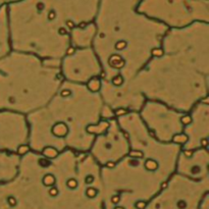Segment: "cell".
I'll return each instance as SVG.
<instances>
[{
  "label": "cell",
  "mask_w": 209,
  "mask_h": 209,
  "mask_svg": "<svg viewBox=\"0 0 209 209\" xmlns=\"http://www.w3.org/2000/svg\"><path fill=\"white\" fill-rule=\"evenodd\" d=\"M141 0H100L92 46L100 65V95L114 115L139 112L145 101L131 82L161 47L167 29L138 11Z\"/></svg>",
  "instance_id": "cell-1"
},
{
  "label": "cell",
  "mask_w": 209,
  "mask_h": 209,
  "mask_svg": "<svg viewBox=\"0 0 209 209\" xmlns=\"http://www.w3.org/2000/svg\"><path fill=\"white\" fill-rule=\"evenodd\" d=\"M100 170L89 153L28 150L16 178L0 184V209H104Z\"/></svg>",
  "instance_id": "cell-2"
},
{
  "label": "cell",
  "mask_w": 209,
  "mask_h": 209,
  "mask_svg": "<svg viewBox=\"0 0 209 209\" xmlns=\"http://www.w3.org/2000/svg\"><path fill=\"white\" fill-rule=\"evenodd\" d=\"M130 90L182 112L209 99V23L167 30L161 47L131 82Z\"/></svg>",
  "instance_id": "cell-3"
},
{
  "label": "cell",
  "mask_w": 209,
  "mask_h": 209,
  "mask_svg": "<svg viewBox=\"0 0 209 209\" xmlns=\"http://www.w3.org/2000/svg\"><path fill=\"white\" fill-rule=\"evenodd\" d=\"M116 119L130 142V151L111 166L101 167L104 209H144L175 171L181 145L155 140L138 112Z\"/></svg>",
  "instance_id": "cell-4"
},
{
  "label": "cell",
  "mask_w": 209,
  "mask_h": 209,
  "mask_svg": "<svg viewBox=\"0 0 209 209\" xmlns=\"http://www.w3.org/2000/svg\"><path fill=\"white\" fill-rule=\"evenodd\" d=\"M113 116L100 95V79L88 85L63 81L44 107L26 116L29 149L49 157L65 150L88 153Z\"/></svg>",
  "instance_id": "cell-5"
},
{
  "label": "cell",
  "mask_w": 209,
  "mask_h": 209,
  "mask_svg": "<svg viewBox=\"0 0 209 209\" xmlns=\"http://www.w3.org/2000/svg\"><path fill=\"white\" fill-rule=\"evenodd\" d=\"M100 0H20L7 5L11 50L60 65L70 33L94 22Z\"/></svg>",
  "instance_id": "cell-6"
},
{
  "label": "cell",
  "mask_w": 209,
  "mask_h": 209,
  "mask_svg": "<svg viewBox=\"0 0 209 209\" xmlns=\"http://www.w3.org/2000/svg\"><path fill=\"white\" fill-rule=\"evenodd\" d=\"M62 83L59 65L11 50L0 59V111L27 116L44 107Z\"/></svg>",
  "instance_id": "cell-7"
},
{
  "label": "cell",
  "mask_w": 209,
  "mask_h": 209,
  "mask_svg": "<svg viewBox=\"0 0 209 209\" xmlns=\"http://www.w3.org/2000/svg\"><path fill=\"white\" fill-rule=\"evenodd\" d=\"M29 149L26 115L0 111V184L16 178L20 158Z\"/></svg>",
  "instance_id": "cell-8"
},
{
  "label": "cell",
  "mask_w": 209,
  "mask_h": 209,
  "mask_svg": "<svg viewBox=\"0 0 209 209\" xmlns=\"http://www.w3.org/2000/svg\"><path fill=\"white\" fill-rule=\"evenodd\" d=\"M137 9L167 29L209 23V0H141Z\"/></svg>",
  "instance_id": "cell-9"
},
{
  "label": "cell",
  "mask_w": 209,
  "mask_h": 209,
  "mask_svg": "<svg viewBox=\"0 0 209 209\" xmlns=\"http://www.w3.org/2000/svg\"><path fill=\"white\" fill-rule=\"evenodd\" d=\"M144 209H209V180L173 173Z\"/></svg>",
  "instance_id": "cell-10"
},
{
  "label": "cell",
  "mask_w": 209,
  "mask_h": 209,
  "mask_svg": "<svg viewBox=\"0 0 209 209\" xmlns=\"http://www.w3.org/2000/svg\"><path fill=\"white\" fill-rule=\"evenodd\" d=\"M139 116L150 135L161 143H185L183 136L188 112H182L164 103L146 100L139 110Z\"/></svg>",
  "instance_id": "cell-11"
},
{
  "label": "cell",
  "mask_w": 209,
  "mask_h": 209,
  "mask_svg": "<svg viewBox=\"0 0 209 209\" xmlns=\"http://www.w3.org/2000/svg\"><path fill=\"white\" fill-rule=\"evenodd\" d=\"M130 151V142L115 116L109 119V124L103 133L95 137L89 154L100 167L111 166Z\"/></svg>",
  "instance_id": "cell-12"
},
{
  "label": "cell",
  "mask_w": 209,
  "mask_h": 209,
  "mask_svg": "<svg viewBox=\"0 0 209 209\" xmlns=\"http://www.w3.org/2000/svg\"><path fill=\"white\" fill-rule=\"evenodd\" d=\"M60 74L64 82L88 85L101 78V65L91 47L72 48L61 59Z\"/></svg>",
  "instance_id": "cell-13"
},
{
  "label": "cell",
  "mask_w": 209,
  "mask_h": 209,
  "mask_svg": "<svg viewBox=\"0 0 209 209\" xmlns=\"http://www.w3.org/2000/svg\"><path fill=\"white\" fill-rule=\"evenodd\" d=\"M183 136L185 143L182 145V150L208 148L209 99L200 101L188 112Z\"/></svg>",
  "instance_id": "cell-14"
},
{
  "label": "cell",
  "mask_w": 209,
  "mask_h": 209,
  "mask_svg": "<svg viewBox=\"0 0 209 209\" xmlns=\"http://www.w3.org/2000/svg\"><path fill=\"white\" fill-rule=\"evenodd\" d=\"M208 148L195 150L181 149L175 163V173L195 181L209 180Z\"/></svg>",
  "instance_id": "cell-15"
},
{
  "label": "cell",
  "mask_w": 209,
  "mask_h": 209,
  "mask_svg": "<svg viewBox=\"0 0 209 209\" xmlns=\"http://www.w3.org/2000/svg\"><path fill=\"white\" fill-rule=\"evenodd\" d=\"M95 35L94 23L88 24L82 27H76L70 33L72 48H89L92 46Z\"/></svg>",
  "instance_id": "cell-16"
},
{
  "label": "cell",
  "mask_w": 209,
  "mask_h": 209,
  "mask_svg": "<svg viewBox=\"0 0 209 209\" xmlns=\"http://www.w3.org/2000/svg\"><path fill=\"white\" fill-rule=\"evenodd\" d=\"M11 51L9 41L8 23H7V6L0 10V59Z\"/></svg>",
  "instance_id": "cell-17"
},
{
  "label": "cell",
  "mask_w": 209,
  "mask_h": 209,
  "mask_svg": "<svg viewBox=\"0 0 209 209\" xmlns=\"http://www.w3.org/2000/svg\"><path fill=\"white\" fill-rule=\"evenodd\" d=\"M20 0H0V10L3 8L4 6H7L9 4H12V3L18 2Z\"/></svg>",
  "instance_id": "cell-18"
}]
</instances>
